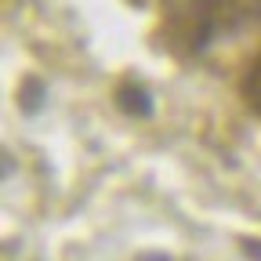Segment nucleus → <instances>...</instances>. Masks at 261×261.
I'll return each instance as SVG.
<instances>
[{"mask_svg":"<svg viewBox=\"0 0 261 261\" xmlns=\"http://www.w3.org/2000/svg\"><path fill=\"white\" fill-rule=\"evenodd\" d=\"M221 4L225 0H192V15H189V33L185 40L192 51H200L211 44V37L221 29Z\"/></svg>","mask_w":261,"mask_h":261,"instance_id":"1","label":"nucleus"},{"mask_svg":"<svg viewBox=\"0 0 261 261\" xmlns=\"http://www.w3.org/2000/svg\"><path fill=\"white\" fill-rule=\"evenodd\" d=\"M142 261H171V257H167V254H145Z\"/></svg>","mask_w":261,"mask_h":261,"instance_id":"7","label":"nucleus"},{"mask_svg":"<svg viewBox=\"0 0 261 261\" xmlns=\"http://www.w3.org/2000/svg\"><path fill=\"white\" fill-rule=\"evenodd\" d=\"M243 98L254 113H261V58L250 65V73L243 76Z\"/></svg>","mask_w":261,"mask_h":261,"instance_id":"4","label":"nucleus"},{"mask_svg":"<svg viewBox=\"0 0 261 261\" xmlns=\"http://www.w3.org/2000/svg\"><path fill=\"white\" fill-rule=\"evenodd\" d=\"M40 102H44V87L37 80H25V87H22V109L25 113H37Z\"/></svg>","mask_w":261,"mask_h":261,"instance_id":"5","label":"nucleus"},{"mask_svg":"<svg viewBox=\"0 0 261 261\" xmlns=\"http://www.w3.org/2000/svg\"><path fill=\"white\" fill-rule=\"evenodd\" d=\"M243 250H247L254 261H261V243H254V240H250V243H243Z\"/></svg>","mask_w":261,"mask_h":261,"instance_id":"6","label":"nucleus"},{"mask_svg":"<svg viewBox=\"0 0 261 261\" xmlns=\"http://www.w3.org/2000/svg\"><path fill=\"white\" fill-rule=\"evenodd\" d=\"M257 18H261V0H225L221 4V29L225 33H236Z\"/></svg>","mask_w":261,"mask_h":261,"instance_id":"2","label":"nucleus"},{"mask_svg":"<svg viewBox=\"0 0 261 261\" xmlns=\"http://www.w3.org/2000/svg\"><path fill=\"white\" fill-rule=\"evenodd\" d=\"M116 102H120V109H123V113H130V116H149V113H152L149 94H145L142 87H135V84L120 87V91H116Z\"/></svg>","mask_w":261,"mask_h":261,"instance_id":"3","label":"nucleus"}]
</instances>
